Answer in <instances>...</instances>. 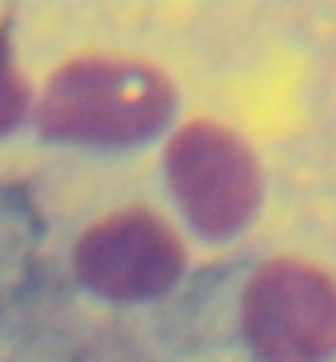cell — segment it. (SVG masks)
I'll return each instance as SVG.
<instances>
[{
	"instance_id": "1",
	"label": "cell",
	"mask_w": 336,
	"mask_h": 362,
	"mask_svg": "<svg viewBox=\"0 0 336 362\" xmlns=\"http://www.w3.org/2000/svg\"><path fill=\"white\" fill-rule=\"evenodd\" d=\"M175 93L158 69L135 59L86 57L50 76L40 99V129L86 145H129L158 132Z\"/></svg>"
},
{
	"instance_id": "2",
	"label": "cell",
	"mask_w": 336,
	"mask_h": 362,
	"mask_svg": "<svg viewBox=\"0 0 336 362\" xmlns=\"http://www.w3.org/2000/svg\"><path fill=\"white\" fill-rule=\"evenodd\" d=\"M244 333L267 362H323L336 353V280L303 260H270L244 293Z\"/></svg>"
},
{
	"instance_id": "3",
	"label": "cell",
	"mask_w": 336,
	"mask_h": 362,
	"mask_svg": "<svg viewBox=\"0 0 336 362\" xmlns=\"http://www.w3.org/2000/svg\"><path fill=\"white\" fill-rule=\"evenodd\" d=\"M168 181L182 211L208 238H231L260 204V168L234 132L192 122L168 145Z\"/></svg>"
},
{
	"instance_id": "4",
	"label": "cell",
	"mask_w": 336,
	"mask_h": 362,
	"mask_svg": "<svg viewBox=\"0 0 336 362\" xmlns=\"http://www.w3.org/2000/svg\"><path fill=\"white\" fill-rule=\"evenodd\" d=\"M185 267V247L162 218L142 208L96 221L73 247V270L109 300H145L168 290Z\"/></svg>"
},
{
	"instance_id": "5",
	"label": "cell",
	"mask_w": 336,
	"mask_h": 362,
	"mask_svg": "<svg viewBox=\"0 0 336 362\" xmlns=\"http://www.w3.org/2000/svg\"><path fill=\"white\" fill-rule=\"evenodd\" d=\"M27 109V86L17 73L13 49H10V27L0 23V135L10 132L23 119Z\"/></svg>"
}]
</instances>
